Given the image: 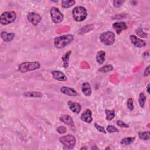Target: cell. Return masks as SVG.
I'll use <instances>...</instances> for the list:
<instances>
[{"label":"cell","instance_id":"obj_1","mask_svg":"<svg viewBox=\"0 0 150 150\" xmlns=\"http://www.w3.org/2000/svg\"><path fill=\"white\" fill-rule=\"evenodd\" d=\"M74 40V36L71 34H67L56 37L54 39V45L57 49H63L70 45Z\"/></svg>","mask_w":150,"mask_h":150},{"label":"cell","instance_id":"obj_2","mask_svg":"<svg viewBox=\"0 0 150 150\" xmlns=\"http://www.w3.org/2000/svg\"><path fill=\"white\" fill-rule=\"evenodd\" d=\"M40 67V64L38 61L23 62L21 63L18 67V70L22 73L28 71H34Z\"/></svg>","mask_w":150,"mask_h":150},{"label":"cell","instance_id":"obj_3","mask_svg":"<svg viewBox=\"0 0 150 150\" xmlns=\"http://www.w3.org/2000/svg\"><path fill=\"white\" fill-rule=\"evenodd\" d=\"M72 15L76 22H82L87 16V12L84 6H76L72 10Z\"/></svg>","mask_w":150,"mask_h":150},{"label":"cell","instance_id":"obj_4","mask_svg":"<svg viewBox=\"0 0 150 150\" xmlns=\"http://www.w3.org/2000/svg\"><path fill=\"white\" fill-rule=\"evenodd\" d=\"M100 42L105 46H111L114 44L115 35L111 31H106L101 33L99 36Z\"/></svg>","mask_w":150,"mask_h":150},{"label":"cell","instance_id":"obj_5","mask_svg":"<svg viewBox=\"0 0 150 150\" xmlns=\"http://www.w3.org/2000/svg\"><path fill=\"white\" fill-rule=\"evenodd\" d=\"M16 18V14L14 11H6L1 15L0 23L2 25H6L14 22Z\"/></svg>","mask_w":150,"mask_h":150},{"label":"cell","instance_id":"obj_6","mask_svg":"<svg viewBox=\"0 0 150 150\" xmlns=\"http://www.w3.org/2000/svg\"><path fill=\"white\" fill-rule=\"evenodd\" d=\"M60 142L67 149H73L76 145V139L74 135L67 134L62 136L59 139Z\"/></svg>","mask_w":150,"mask_h":150},{"label":"cell","instance_id":"obj_7","mask_svg":"<svg viewBox=\"0 0 150 150\" xmlns=\"http://www.w3.org/2000/svg\"><path fill=\"white\" fill-rule=\"evenodd\" d=\"M50 16L52 21L54 23H59L63 20V15L56 7H52L50 10Z\"/></svg>","mask_w":150,"mask_h":150},{"label":"cell","instance_id":"obj_8","mask_svg":"<svg viewBox=\"0 0 150 150\" xmlns=\"http://www.w3.org/2000/svg\"><path fill=\"white\" fill-rule=\"evenodd\" d=\"M28 21L34 26L38 25L42 21V17L36 12H30L27 15Z\"/></svg>","mask_w":150,"mask_h":150},{"label":"cell","instance_id":"obj_9","mask_svg":"<svg viewBox=\"0 0 150 150\" xmlns=\"http://www.w3.org/2000/svg\"><path fill=\"white\" fill-rule=\"evenodd\" d=\"M129 39H130V41H131V43L134 46H135V47H137L138 48H141V47H144L146 45V44L144 40L138 38L137 36H136L134 35H130Z\"/></svg>","mask_w":150,"mask_h":150},{"label":"cell","instance_id":"obj_10","mask_svg":"<svg viewBox=\"0 0 150 150\" xmlns=\"http://www.w3.org/2000/svg\"><path fill=\"white\" fill-rule=\"evenodd\" d=\"M112 27L117 34H120L123 30L127 29V25L124 22H117L112 24Z\"/></svg>","mask_w":150,"mask_h":150},{"label":"cell","instance_id":"obj_11","mask_svg":"<svg viewBox=\"0 0 150 150\" xmlns=\"http://www.w3.org/2000/svg\"><path fill=\"white\" fill-rule=\"evenodd\" d=\"M51 73L53 77L56 80L60 81H66L67 80V76L62 71L59 70H53Z\"/></svg>","mask_w":150,"mask_h":150},{"label":"cell","instance_id":"obj_12","mask_svg":"<svg viewBox=\"0 0 150 150\" xmlns=\"http://www.w3.org/2000/svg\"><path fill=\"white\" fill-rule=\"evenodd\" d=\"M60 91L63 94L69 96H77L78 95V93L75 89H74L72 87H65L63 86L60 88Z\"/></svg>","mask_w":150,"mask_h":150},{"label":"cell","instance_id":"obj_13","mask_svg":"<svg viewBox=\"0 0 150 150\" xmlns=\"http://www.w3.org/2000/svg\"><path fill=\"white\" fill-rule=\"evenodd\" d=\"M80 118L84 122L87 123H91L93 121L92 112L91 110L86 109V111L81 114Z\"/></svg>","mask_w":150,"mask_h":150},{"label":"cell","instance_id":"obj_14","mask_svg":"<svg viewBox=\"0 0 150 150\" xmlns=\"http://www.w3.org/2000/svg\"><path fill=\"white\" fill-rule=\"evenodd\" d=\"M67 105L70 108V110L74 113L79 114L81 109V105L76 102H74L72 101H69L67 102Z\"/></svg>","mask_w":150,"mask_h":150},{"label":"cell","instance_id":"obj_15","mask_svg":"<svg viewBox=\"0 0 150 150\" xmlns=\"http://www.w3.org/2000/svg\"><path fill=\"white\" fill-rule=\"evenodd\" d=\"M60 120L63 123H64L65 124L69 125V127H74V123L73 120L71 118V117L69 115H67V114L62 115L60 117Z\"/></svg>","mask_w":150,"mask_h":150},{"label":"cell","instance_id":"obj_16","mask_svg":"<svg viewBox=\"0 0 150 150\" xmlns=\"http://www.w3.org/2000/svg\"><path fill=\"white\" fill-rule=\"evenodd\" d=\"M1 37L4 41L9 42L13 39L15 37V33L13 32L8 33L5 31H2L1 33Z\"/></svg>","mask_w":150,"mask_h":150},{"label":"cell","instance_id":"obj_17","mask_svg":"<svg viewBox=\"0 0 150 150\" xmlns=\"http://www.w3.org/2000/svg\"><path fill=\"white\" fill-rule=\"evenodd\" d=\"M81 91L86 96H90L91 94L92 90L90 84L88 82H84L81 85Z\"/></svg>","mask_w":150,"mask_h":150},{"label":"cell","instance_id":"obj_18","mask_svg":"<svg viewBox=\"0 0 150 150\" xmlns=\"http://www.w3.org/2000/svg\"><path fill=\"white\" fill-rule=\"evenodd\" d=\"M105 52L104 50H99L96 54V59L99 64H102L105 61Z\"/></svg>","mask_w":150,"mask_h":150},{"label":"cell","instance_id":"obj_19","mask_svg":"<svg viewBox=\"0 0 150 150\" xmlns=\"http://www.w3.org/2000/svg\"><path fill=\"white\" fill-rule=\"evenodd\" d=\"M71 54V50H68L62 57V60L63 61L64 68L68 67L69 64V59H70V56Z\"/></svg>","mask_w":150,"mask_h":150},{"label":"cell","instance_id":"obj_20","mask_svg":"<svg viewBox=\"0 0 150 150\" xmlns=\"http://www.w3.org/2000/svg\"><path fill=\"white\" fill-rule=\"evenodd\" d=\"M23 95L25 97L32 98H41L43 96L42 93L39 91H27L23 93Z\"/></svg>","mask_w":150,"mask_h":150},{"label":"cell","instance_id":"obj_21","mask_svg":"<svg viewBox=\"0 0 150 150\" xmlns=\"http://www.w3.org/2000/svg\"><path fill=\"white\" fill-rule=\"evenodd\" d=\"M62 6L64 9H67L72 6H73L76 4V1L74 0H66L62 1Z\"/></svg>","mask_w":150,"mask_h":150},{"label":"cell","instance_id":"obj_22","mask_svg":"<svg viewBox=\"0 0 150 150\" xmlns=\"http://www.w3.org/2000/svg\"><path fill=\"white\" fill-rule=\"evenodd\" d=\"M138 137L139 139L144 141H147L150 139V132L149 131H143V132H139Z\"/></svg>","mask_w":150,"mask_h":150},{"label":"cell","instance_id":"obj_23","mask_svg":"<svg viewBox=\"0 0 150 150\" xmlns=\"http://www.w3.org/2000/svg\"><path fill=\"white\" fill-rule=\"evenodd\" d=\"M135 140V137H127V138H122L120 144L124 146H127L131 144Z\"/></svg>","mask_w":150,"mask_h":150},{"label":"cell","instance_id":"obj_24","mask_svg":"<svg viewBox=\"0 0 150 150\" xmlns=\"http://www.w3.org/2000/svg\"><path fill=\"white\" fill-rule=\"evenodd\" d=\"M146 100V97L145 96V95L144 94V93L141 92L139 93V98H138V102H139V104L140 105V107L141 108H144L145 106V103Z\"/></svg>","mask_w":150,"mask_h":150},{"label":"cell","instance_id":"obj_25","mask_svg":"<svg viewBox=\"0 0 150 150\" xmlns=\"http://www.w3.org/2000/svg\"><path fill=\"white\" fill-rule=\"evenodd\" d=\"M105 113L106 114V120L108 121H111L115 117L114 110H105Z\"/></svg>","mask_w":150,"mask_h":150},{"label":"cell","instance_id":"obj_26","mask_svg":"<svg viewBox=\"0 0 150 150\" xmlns=\"http://www.w3.org/2000/svg\"><path fill=\"white\" fill-rule=\"evenodd\" d=\"M114 69L113 66L111 64H107L105 66H103L98 69V71L102 73H106L108 71H110Z\"/></svg>","mask_w":150,"mask_h":150},{"label":"cell","instance_id":"obj_27","mask_svg":"<svg viewBox=\"0 0 150 150\" xmlns=\"http://www.w3.org/2000/svg\"><path fill=\"white\" fill-rule=\"evenodd\" d=\"M135 33L138 36L141 38H148V33L144 32L143 31V29L141 28H138L135 30Z\"/></svg>","mask_w":150,"mask_h":150},{"label":"cell","instance_id":"obj_28","mask_svg":"<svg viewBox=\"0 0 150 150\" xmlns=\"http://www.w3.org/2000/svg\"><path fill=\"white\" fill-rule=\"evenodd\" d=\"M106 131L109 133L118 132L119 131V130L117 128H116L115 126L112 125H108L106 128Z\"/></svg>","mask_w":150,"mask_h":150},{"label":"cell","instance_id":"obj_29","mask_svg":"<svg viewBox=\"0 0 150 150\" xmlns=\"http://www.w3.org/2000/svg\"><path fill=\"white\" fill-rule=\"evenodd\" d=\"M127 108L130 110L132 111L134 109V103H133V100L131 98H128L127 101Z\"/></svg>","mask_w":150,"mask_h":150},{"label":"cell","instance_id":"obj_30","mask_svg":"<svg viewBox=\"0 0 150 150\" xmlns=\"http://www.w3.org/2000/svg\"><path fill=\"white\" fill-rule=\"evenodd\" d=\"M94 127L96 128V129L97 131H98L99 132H102V133H104V134H105V133L107 132H106V131L105 130V129H104V127H103V126H101V125H98V124H97L96 122H95V123H94Z\"/></svg>","mask_w":150,"mask_h":150},{"label":"cell","instance_id":"obj_31","mask_svg":"<svg viewBox=\"0 0 150 150\" xmlns=\"http://www.w3.org/2000/svg\"><path fill=\"white\" fill-rule=\"evenodd\" d=\"M56 131L60 134H64L67 132V128L64 126H59L56 128Z\"/></svg>","mask_w":150,"mask_h":150},{"label":"cell","instance_id":"obj_32","mask_svg":"<svg viewBox=\"0 0 150 150\" xmlns=\"http://www.w3.org/2000/svg\"><path fill=\"white\" fill-rule=\"evenodd\" d=\"M124 1H122V0H115V1H113L112 2L113 5L115 8L121 7L124 4Z\"/></svg>","mask_w":150,"mask_h":150},{"label":"cell","instance_id":"obj_33","mask_svg":"<svg viewBox=\"0 0 150 150\" xmlns=\"http://www.w3.org/2000/svg\"><path fill=\"white\" fill-rule=\"evenodd\" d=\"M116 124L118 126L120 127H123V128H129V125L126 123H125L124 122H123L121 120H117L116 121Z\"/></svg>","mask_w":150,"mask_h":150},{"label":"cell","instance_id":"obj_34","mask_svg":"<svg viewBox=\"0 0 150 150\" xmlns=\"http://www.w3.org/2000/svg\"><path fill=\"white\" fill-rule=\"evenodd\" d=\"M149 68H150V66H149V65H148L146 67V69H145L144 72V76L146 77V76H148L149 75V73H150V69H149Z\"/></svg>","mask_w":150,"mask_h":150},{"label":"cell","instance_id":"obj_35","mask_svg":"<svg viewBox=\"0 0 150 150\" xmlns=\"http://www.w3.org/2000/svg\"><path fill=\"white\" fill-rule=\"evenodd\" d=\"M142 56H143L144 57H145V56H146V57L149 56V52H144V53H143V54H142Z\"/></svg>","mask_w":150,"mask_h":150},{"label":"cell","instance_id":"obj_36","mask_svg":"<svg viewBox=\"0 0 150 150\" xmlns=\"http://www.w3.org/2000/svg\"><path fill=\"white\" fill-rule=\"evenodd\" d=\"M149 87H150V84H148V86H146V91L148 94H149Z\"/></svg>","mask_w":150,"mask_h":150},{"label":"cell","instance_id":"obj_37","mask_svg":"<svg viewBox=\"0 0 150 150\" xmlns=\"http://www.w3.org/2000/svg\"><path fill=\"white\" fill-rule=\"evenodd\" d=\"M80 149H81V150H83V149H87V148L86 147V146H83V147H81V148H80Z\"/></svg>","mask_w":150,"mask_h":150},{"label":"cell","instance_id":"obj_38","mask_svg":"<svg viewBox=\"0 0 150 150\" xmlns=\"http://www.w3.org/2000/svg\"><path fill=\"white\" fill-rule=\"evenodd\" d=\"M105 150H106V149H110V148L109 146H108V147L105 148Z\"/></svg>","mask_w":150,"mask_h":150}]
</instances>
